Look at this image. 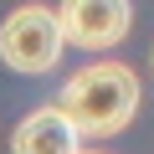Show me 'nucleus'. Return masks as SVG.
Masks as SVG:
<instances>
[{
	"label": "nucleus",
	"mask_w": 154,
	"mask_h": 154,
	"mask_svg": "<svg viewBox=\"0 0 154 154\" xmlns=\"http://www.w3.org/2000/svg\"><path fill=\"white\" fill-rule=\"evenodd\" d=\"M144 103V88H139V72L128 62H88V67H77L67 82H62V98L57 108L72 118V128L82 134V139H113L134 123Z\"/></svg>",
	"instance_id": "obj_1"
},
{
	"label": "nucleus",
	"mask_w": 154,
	"mask_h": 154,
	"mask_svg": "<svg viewBox=\"0 0 154 154\" xmlns=\"http://www.w3.org/2000/svg\"><path fill=\"white\" fill-rule=\"evenodd\" d=\"M67 51V36L57 26L51 5H16L5 21H0V62L21 77H46L57 72Z\"/></svg>",
	"instance_id": "obj_2"
},
{
	"label": "nucleus",
	"mask_w": 154,
	"mask_h": 154,
	"mask_svg": "<svg viewBox=\"0 0 154 154\" xmlns=\"http://www.w3.org/2000/svg\"><path fill=\"white\" fill-rule=\"evenodd\" d=\"M57 26H62L67 46L88 51V57L93 51H113L134 31V0H62Z\"/></svg>",
	"instance_id": "obj_3"
},
{
	"label": "nucleus",
	"mask_w": 154,
	"mask_h": 154,
	"mask_svg": "<svg viewBox=\"0 0 154 154\" xmlns=\"http://www.w3.org/2000/svg\"><path fill=\"white\" fill-rule=\"evenodd\" d=\"M77 149H82V134L72 128V118L57 103L31 108L11 134V154H77Z\"/></svg>",
	"instance_id": "obj_4"
},
{
	"label": "nucleus",
	"mask_w": 154,
	"mask_h": 154,
	"mask_svg": "<svg viewBox=\"0 0 154 154\" xmlns=\"http://www.w3.org/2000/svg\"><path fill=\"white\" fill-rule=\"evenodd\" d=\"M77 154H103V149H77Z\"/></svg>",
	"instance_id": "obj_5"
}]
</instances>
